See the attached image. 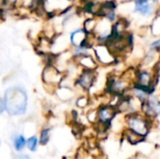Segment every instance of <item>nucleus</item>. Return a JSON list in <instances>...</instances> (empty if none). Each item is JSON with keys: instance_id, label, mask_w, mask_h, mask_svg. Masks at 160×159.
<instances>
[{"instance_id": "obj_2", "label": "nucleus", "mask_w": 160, "mask_h": 159, "mask_svg": "<svg viewBox=\"0 0 160 159\" xmlns=\"http://www.w3.org/2000/svg\"><path fill=\"white\" fill-rule=\"evenodd\" d=\"M150 118L147 117L143 113L140 112H132L127 114L126 117V122L128 128L131 129L135 133L146 137L149 133L150 130Z\"/></svg>"}, {"instance_id": "obj_16", "label": "nucleus", "mask_w": 160, "mask_h": 159, "mask_svg": "<svg viewBox=\"0 0 160 159\" xmlns=\"http://www.w3.org/2000/svg\"><path fill=\"white\" fill-rule=\"evenodd\" d=\"M126 1H128V2H132V3H134V2H137V1H139V0H126Z\"/></svg>"}, {"instance_id": "obj_12", "label": "nucleus", "mask_w": 160, "mask_h": 159, "mask_svg": "<svg viewBox=\"0 0 160 159\" xmlns=\"http://www.w3.org/2000/svg\"><path fill=\"white\" fill-rule=\"evenodd\" d=\"M50 132H51V128L49 127H45L41 130L40 132V137H39V143L41 145H45L47 144V142H49L50 139Z\"/></svg>"}, {"instance_id": "obj_15", "label": "nucleus", "mask_w": 160, "mask_h": 159, "mask_svg": "<svg viewBox=\"0 0 160 159\" xmlns=\"http://www.w3.org/2000/svg\"><path fill=\"white\" fill-rule=\"evenodd\" d=\"M18 159H30L27 156H24V155H22V156H20Z\"/></svg>"}, {"instance_id": "obj_13", "label": "nucleus", "mask_w": 160, "mask_h": 159, "mask_svg": "<svg viewBox=\"0 0 160 159\" xmlns=\"http://www.w3.org/2000/svg\"><path fill=\"white\" fill-rule=\"evenodd\" d=\"M26 146H27V148L30 151H32V152L36 151L37 150V146H38V138L36 136L30 137L26 141Z\"/></svg>"}, {"instance_id": "obj_1", "label": "nucleus", "mask_w": 160, "mask_h": 159, "mask_svg": "<svg viewBox=\"0 0 160 159\" xmlns=\"http://www.w3.org/2000/svg\"><path fill=\"white\" fill-rule=\"evenodd\" d=\"M6 111L10 115H22L27 108V94L21 86H12L6 90L4 95Z\"/></svg>"}, {"instance_id": "obj_11", "label": "nucleus", "mask_w": 160, "mask_h": 159, "mask_svg": "<svg viewBox=\"0 0 160 159\" xmlns=\"http://www.w3.org/2000/svg\"><path fill=\"white\" fill-rule=\"evenodd\" d=\"M26 145V141L23 137V135H18L14 138L13 141V146L16 151H21L23 149V147Z\"/></svg>"}, {"instance_id": "obj_3", "label": "nucleus", "mask_w": 160, "mask_h": 159, "mask_svg": "<svg viewBox=\"0 0 160 159\" xmlns=\"http://www.w3.org/2000/svg\"><path fill=\"white\" fill-rule=\"evenodd\" d=\"M66 74L60 70L55 65L53 64H46L44 69L42 71V82L48 87H53L57 90L60 86L63 79L65 78Z\"/></svg>"}, {"instance_id": "obj_4", "label": "nucleus", "mask_w": 160, "mask_h": 159, "mask_svg": "<svg viewBox=\"0 0 160 159\" xmlns=\"http://www.w3.org/2000/svg\"><path fill=\"white\" fill-rule=\"evenodd\" d=\"M98 81V69H87L82 68L79 75L75 79L74 85L79 87L82 91L87 93L96 85Z\"/></svg>"}, {"instance_id": "obj_10", "label": "nucleus", "mask_w": 160, "mask_h": 159, "mask_svg": "<svg viewBox=\"0 0 160 159\" xmlns=\"http://www.w3.org/2000/svg\"><path fill=\"white\" fill-rule=\"evenodd\" d=\"M125 135H126V137H127V140H128L130 143H132V144H137V143L142 142L143 141V138H144V137H142V136H141V135L135 133L134 131H132V130L129 129V128H128V129L125 131Z\"/></svg>"}, {"instance_id": "obj_7", "label": "nucleus", "mask_w": 160, "mask_h": 159, "mask_svg": "<svg viewBox=\"0 0 160 159\" xmlns=\"http://www.w3.org/2000/svg\"><path fill=\"white\" fill-rule=\"evenodd\" d=\"M117 113L118 111L115 106L112 104L101 105L97 109V114H98L97 123L99 126H102L104 128H106L111 125V123L117 115Z\"/></svg>"}, {"instance_id": "obj_6", "label": "nucleus", "mask_w": 160, "mask_h": 159, "mask_svg": "<svg viewBox=\"0 0 160 159\" xmlns=\"http://www.w3.org/2000/svg\"><path fill=\"white\" fill-rule=\"evenodd\" d=\"M158 8V0H139L133 3V13L143 18L154 16Z\"/></svg>"}, {"instance_id": "obj_8", "label": "nucleus", "mask_w": 160, "mask_h": 159, "mask_svg": "<svg viewBox=\"0 0 160 159\" xmlns=\"http://www.w3.org/2000/svg\"><path fill=\"white\" fill-rule=\"evenodd\" d=\"M88 37V32L83 29V27H80L74 29L70 32L69 35V43L71 47H81L86 46V40ZM87 47V46H86Z\"/></svg>"}, {"instance_id": "obj_5", "label": "nucleus", "mask_w": 160, "mask_h": 159, "mask_svg": "<svg viewBox=\"0 0 160 159\" xmlns=\"http://www.w3.org/2000/svg\"><path fill=\"white\" fill-rule=\"evenodd\" d=\"M94 55L98 62L99 66L109 67L114 64H118V60L110 49V47L105 43H98L94 48Z\"/></svg>"}, {"instance_id": "obj_9", "label": "nucleus", "mask_w": 160, "mask_h": 159, "mask_svg": "<svg viewBox=\"0 0 160 159\" xmlns=\"http://www.w3.org/2000/svg\"><path fill=\"white\" fill-rule=\"evenodd\" d=\"M150 32L154 37H160V13L158 12L150 24Z\"/></svg>"}, {"instance_id": "obj_14", "label": "nucleus", "mask_w": 160, "mask_h": 159, "mask_svg": "<svg viewBox=\"0 0 160 159\" xmlns=\"http://www.w3.org/2000/svg\"><path fill=\"white\" fill-rule=\"evenodd\" d=\"M89 102H90V100H89L88 97H86V96H81L80 97L77 98L76 105L79 108H82H82H85L89 104Z\"/></svg>"}]
</instances>
